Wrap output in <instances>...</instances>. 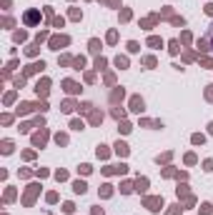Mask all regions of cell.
Masks as SVG:
<instances>
[{
    "instance_id": "ac0fdd59",
    "label": "cell",
    "mask_w": 213,
    "mask_h": 215,
    "mask_svg": "<svg viewBox=\"0 0 213 215\" xmlns=\"http://www.w3.org/2000/svg\"><path fill=\"white\" fill-rule=\"evenodd\" d=\"M73 65H75V70H80V68L85 65V60H83V58H75V60H73Z\"/></svg>"
},
{
    "instance_id": "8fae6325",
    "label": "cell",
    "mask_w": 213,
    "mask_h": 215,
    "mask_svg": "<svg viewBox=\"0 0 213 215\" xmlns=\"http://www.w3.org/2000/svg\"><path fill=\"white\" fill-rule=\"evenodd\" d=\"M35 105H30V103H20V108H18V115H20V113H30Z\"/></svg>"
},
{
    "instance_id": "ba28073f",
    "label": "cell",
    "mask_w": 213,
    "mask_h": 215,
    "mask_svg": "<svg viewBox=\"0 0 213 215\" xmlns=\"http://www.w3.org/2000/svg\"><path fill=\"white\" fill-rule=\"evenodd\" d=\"M35 90H38V95H43V98H45V95H48V80L38 83V85H35Z\"/></svg>"
},
{
    "instance_id": "277c9868",
    "label": "cell",
    "mask_w": 213,
    "mask_h": 215,
    "mask_svg": "<svg viewBox=\"0 0 213 215\" xmlns=\"http://www.w3.org/2000/svg\"><path fill=\"white\" fill-rule=\"evenodd\" d=\"M130 110H133V113H141V110H143V98L135 95L133 100H130Z\"/></svg>"
},
{
    "instance_id": "4dcf8cb0",
    "label": "cell",
    "mask_w": 213,
    "mask_h": 215,
    "mask_svg": "<svg viewBox=\"0 0 213 215\" xmlns=\"http://www.w3.org/2000/svg\"><path fill=\"white\" fill-rule=\"evenodd\" d=\"M115 38H118V35H115V30H110V33H108V43H115Z\"/></svg>"
},
{
    "instance_id": "836d02e7",
    "label": "cell",
    "mask_w": 213,
    "mask_h": 215,
    "mask_svg": "<svg viewBox=\"0 0 213 215\" xmlns=\"http://www.w3.org/2000/svg\"><path fill=\"white\" fill-rule=\"evenodd\" d=\"M63 210H65V213H73L75 208H73V203H65V205H63Z\"/></svg>"
},
{
    "instance_id": "ffe728a7",
    "label": "cell",
    "mask_w": 213,
    "mask_h": 215,
    "mask_svg": "<svg viewBox=\"0 0 213 215\" xmlns=\"http://www.w3.org/2000/svg\"><path fill=\"white\" fill-rule=\"evenodd\" d=\"M100 50V43L98 40H90V53H98Z\"/></svg>"
},
{
    "instance_id": "f546056e",
    "label": "cell",
    "mask_w": 213,
    "mask_h": 215,
    "mask_svg": "<svg viewBox=\"0 0 213 215\" xmlns=\"http://www.w3.org/2000/svg\"><path fill=\"white\" fill-rule=\"evenodd\" d=\"M70 18H73V20H78V18H80V10H75V8H73V10H70Z\"/></svg>"
},
{
    "instance_id": "8d00e7d4",
    "label": "cell",
    "mask_w": 213,
    "mask_h": 215,
    "mask_svg": "<svg viewBox=\"0 0 213 215\" xmlns=\"http://www.w3.org/2000/svg\"><path fill=\"white\" fill-rule=\"evenodd\" d=\"M93 215H103V210L100 208H93Z\"/></svg>"
},
{
    "instance_id": "5b68a950",
    "label": "cell",
    "mask_w": 213,
    "mask_h": 215,
    "mask_svg": "<svg viewBox=\"0 0 213 215\" xmlns=\"http://www.w3.org/2000/svg\"><path fill=\"white\" fill-rule=\"evenodd\" d=\"M50 45H53V50H58L60 45H68V38H65V35H60V38H53V40H50Z\"/></svg>"
},
{
    "instance_id": "e575fe53",
    "label": "cell",
    "mask_w": 213,
    "mask_h": 215,
    "mask_svg": "<svg viewBox=\"0 0 213 215\" xmlns=\"http://www.w3.org/2000/svg\"><path fill=\"white\" fill-rule=\"evenodd\" d=\"M206 95H208V100H213V85H208V93Z\"/></svg>"
},
{
    "instance_id": "1f68e13d",
    "label": "cell",
    "mask_w": 213,
    "mask_h": 215,
    "mask_svg": "<svg viewBox=\"0 0 213 215\" xmlns=\"http://www.w3.org/2000/svg\"><path fill=\"white\" fill-rule=\"evenodd\" d=\"M90 108H93V105H90V103H83V105H80V108H78V110H83V113H88V110H90Z\"/></svg>"
},
{
    "instance_id": "7402d4cb",
    "label": "cell",
    "mask_w": 213,
    "mask_h": 215,
    "mask_svg": "<svg viewBox=\"0 0 213 215\" xmlns=\"http://www.w3.org/2000/svg\"><path fill=\"white\" fill-rule=\"evenodd\" d=\"M110 193H113V188H110V185H103V190H100V195H103V198H108Z\"/></svg>"
},
{
    "instance_id": "d4e9b609",
    "label": "cell",
    "mask_w": 213,
    "mask_h": 215,
    "mask_svg": "<svg viewBox=\"0 0 213 215\" xmlns=\"http://www.w3.org/2000/svg\"><path fill=\"white\" fill-rule=\"evenodd\" d=\"M128 50H130V53H138L141 48H138V43H133V40H130V43H128Z\"/></svg>"
},
{
    "instance_id": "3957f363",
    "label": "cell",
    "mask_w": 213,
    "mask_h": 215,
    "mask_svg": "<svg viewBox=\"0 0 213 215\" xmlns=\"http://www.w3.org/2000/svg\"><path fill=\"white\" fill-rule=\"evenodd\" d=\"M45 140H48V135H45V130H40L38 135H33V145H35V148H43V145H45Z\"/></svg>"
},
{
    "instance_id": "2e32d148",
    "label": "cell",
    "mask_w": 213,
    "mask_h": 215,
    "mask_svg": "<svg viewBox=\"0 0 213 215\" xmlns=\"http://www.w3.org/2000/svg\"><path fill=\"white\" fill-rule=\"evenodd\" d=\"M168 50H170V55H176V53L181 50V48H178V40H170V48H168Z\"/></svg>"
},
{
    "instance_id": "74e56055",
    "label": "cell",
    "mask_w": 213,
    "mask_h": 215,
    "mask_svg": "<svg viewBox=\"0 0 213 215\" xmlns=\"http://www.w3.org/2000/svg\"><path fill=\"white\" fill-rule=\"evenodd\" d=\"M208 38H211V40H213V30H211V35H208Z\"/></svg>"
},
{
    "instance_id": "9a60e30c",
    "label": "cell",
    "mask_w": 213,
    "mask_h": 215,
    "mask_svg": "<svg viewBox=\"0 0 213 215\" xmlns=\"http://www.w3.org/2000/svg\"><path fill=\"white\" fill-rule=\"evenodd\" d=\"M115 65H118V68H128V60L118 55V58H115Z\"/></svg>"
},
{
    "instance_id": "30bf717a",
    "label": "cell",
    "mask_w": 213,
    "mask_h": 215,
    "mask_svg": "<svg viewBox=\"0 0 213 215\" xmlns=\"http://www.w3.org/2000/svg\"><path fill=\"white\" fill-rule=\"evenodd\" d=\"M145 188H148V180H145V178H138V180H135V190H138V193H145Z\"/></svg>"
},
{
    "instance_id": "6da1fadb",
    "label": "cell",
    "mask_w": 213,
    "mask_h": 215,
    "mask_svg": "<svg viewBox=\"0 0 213 215\" xmlns=\"http://www.w3.org/2000/svg\"><path fill=\"white\" fill-rule=\"evenodd\" d=\"M145 205H148V210L158 213V210L163 208V200H161V198H148V200H145Z\"/></svg>"
},
{
    "instance_id": "d6a6232c",
    "label": "cell",
    "mask_w": 213,
    "mask_h": 215,
    "mask_svg": "<svg viewBox=\"0 0 213 215\" xmlns=\"http://www.w3.org/2000/svg\"><path fill=\"white\" fill-rule=\"evenodd\" d=\"M121 133H130V125L128 123H121Z\"/></svg>"
},
{
    "instance_id": "e0dca14e",
    "label": "cell",
    "mask_w": 213,
    "mask_h": 215,
    "mask_svg": "<svg viewBox=\"0 0 213 215\" xmlns=\"http://www.w3.org/2000/svg\"><path fill=\"white\" fill-rule=\"evenodd\" d=\"M55 143H58V145H65V143H68V138H65V135H60V133H58V135H55Z\"/></svg>"
},
{
    "instance_id": "5bb4252c",
    "label": "cell",
    "mask_w": 213,
    "mask_h": 215,
    "mask_svg": "<svg viewBox=\"0 0 213 215\" xmlns=\"http://www.w3.org/2000/svg\"><path fill=\"white\" fill-rule=\"evenodd\" d=\"M148 45H150V48H161L163 43H161V38H150V40H148Z\"/></svg>"
},
{
    "instance_id": "7a4b0ae2",
    "label": "cell",
    "mask_w": 213,
    "mask_h": 215,
    "mask_svg": "<svg viewBox=\"0 0 213 215\" xmlns=\"http://www.w3.org/2000/svg\"><path fill=\"white\" fill-rule=\"evenodd\" d=\"M23 20H25V25H35L38 20H40V15H38L35 10H28V13L23 15Z\"/></svg>"
},
{
    "instance_id": "44dd1931",
    "label": "cell",
    "mask_w": 213,
    "mask_h": 215,
    "mask_svg": "<svg viewBox=\"0 0 213 215\" xmlns=\"http://www.w3.org/2000/svg\"><path fill=\"white\" fill-rule=\"evenodd\" d=\"M70 128H73V130H83V120H73Z\"/></svg>"
},
{
    "instance_id": "8992f818",
    "label": "cell",
    "mask_w": 213,
    "mask_h": 215,
    "mask_svg": "<svg viewBox=\"0 0 213 215\" xmlns=\"http://www.w3.org/2000/svg\"><path fill=\"white\" fill-rule=\"evenodd\" d=\"M43 68H45V63H43V60H40V63H33V65H28V68H25V75L38 73V70H43Z\"/></svg>"
},
{
    "instance_id": "4fadbf2b",
    "label": "cell",
    "mask_w": 213,
    "mask_h": 215,
    "mask_svg": "<svg viewBox=\"0 0 213 215\" xmlns=\"http://www.w3.org/2000/svg\"><path fill=\"white\" fill-rule=\"evenodd\" d=\"M90 123H93V125L103 123V113H93V115H90Z\"/></svg>"
},
{
    "instance_id": "f1b7e54d",
    "label": "cell",
    "mask_w": 213,
    "mask_h": 215,
    "mask_svg": "<svg viewBox=\"0 0 213 215\" xmlns=\"http://www.w3.org/2000/svg\"><path fill=\"white\" fill-rule=\"evenodd\" d=\"M78 170H80V173H83V175H88V173H90V170H93V168H90V165H80V168H78Z\"/></svg>"
},
{
    "instance_id": "52a82bcc",
    "label": "cell",
    "mask_w": 213,
    "mask_h": 215,
    "mask_svg": "<svg viewBox=\"0 0 213 215\" xmlns=\"http://www.w3.org/2000/svg\"><path fill=\"white\" fill-rule=\"evenodd\" d=\"M63 88H65V93H78L80 88H78V83H73V80H65L63 83Z\"/></svg>"
},
{
    "instance_id": "83f0119b",
    "label": "cell",
    "mask_w": 213,
    "mask_h": 215,
    "mask_svg": "<svg viewBox=\"0 0 213 215\" xmlns=\"http://www.w3.org/2000/svg\"><path fill=\"white\" fill-rule=\"evenodd\" d=\"M105 155H108V150H105V145H100L98 148V158H105Z\"/></svg>"
},
{
    "instance_id": "d6986e66",
    "label": "cell",
    "mask_w": 213,
    "mask_h": 215,
    "mask_svg": "<svg viewBox=\"0 0 213 215\" xmlns=\"http://www.w3.org/2000/svg\"><path fill=\"white\" fill-rule=\"evenodd\" d=\"M3 153H13V143L10 140H3Z\"/></svg>"
},
{
    "instance_id": "9c48e42d",
    "label": "cell",
    "mask_w": 213,
    "mask_h": 215,
    "mask_svg": "<svg viewBox=\"0 0 213 215\" xmlns=\"http://www.w3.org/2000/svg\"><path fill=\"white\" fill-rule=\"evenodd\" d=\"M73 190H75V193H80V195H83V193L88 190V185H85L83 180H75V183H73Z\"/></svg>"
},
{
    "instance_id": "484cf974",
    "label": "cell",
    "mask_w": 213,
    "mask_h": 215,
    "mask_svg": "<svg viewBox=\"0 0 213 215\" xmlns=\"http://www.w3.org/2000/svg\"><path fill=\"white\" fill-rule=\"evenodd\" d=\"M60 110H63V113H70V110H73V103H70V100H68V103H63V108H60Z\"/></svg>"
},
{
    "instance_id": "f35d334b",
    "label": "cell",
    "mask_w": 213,
    "mask_h": 215,
    "mask_svg": "<svg viewBox=\"0 0 213 215\" xmlns=\"http://www.w3.org/2000/svg\"><path fill=\"white\" fill-rule=\"evenodd\" d=\"M208 128H211V133H213V123H211V125H208Z\"/></svg>"
},
{
    "instance_id": "7c38bea8",
    "label": "cell",
    "mask_w": 213,
    "mask_h": 215,
    "mask_svg": "<svg viewBox=\"0 0 213 215\" xmlns=\"http://www.w3.org/2000/svg\"><path fill=\"white\" fill-rule=\"evenodd\" d=\"M115 150H118V155H128V145L125 143H115Z\"/></svg>"
},
{
    "instance_id": "d590c367",
    "label": "cell",
    "mask_w": 213,
    "mask_h": 215,
    "mask_svg": "<svg viewBox=\"0 0 213 215\" xmlns=\"http://www.w3.org/2000/svg\"><path fill=\"white\" fill-rule=\"evenodd\" d=\"M206 13H208V15H213V3H211V5H206Z\"/></svg>"
},
{
    "instance_id": "cb8c5ba5",
    "label": "cell",
    "mask_w": 213,
    "mask_h": 215,
    "mask_svg": "<svg viewBox=\"0 0 213 215\" xmlns=\"http://www.w3.org/2000/svg\"><path fill=\"white\" fill-rule=\"evenodd\" d=\"M95 68L103 70V68H105V58H98V60H95Z\"/></svg>"
},
{
    "instance_id": "4316f807",
    "label": "cell",
    "mask_w": 213,
    "mask_h": 215,
    "mask_svg": "<svg viewBox=\"0 0 213 215\" xmlns=\"http://www.w3.org/2000/svg\"><path fill=\"white\" fill-rule=\"evenodd\" d=\"M201 213H203V215H211V205L203 203V205H201Z\"/></svg>"
},
{
    "instance_id": "603a6c76",
    "label": "cell",
    "mask_w": 213,
    "mask_h": 215,
    "mask_svg": "<svg viewBox=\"0 0 213 215\" xmlns=\"http://www.w3.org/2000/svg\"><path fill=\"white\" fill-rule=\"evenodd\" d=\"M143 63H145L148 68H153V65H156V58H150V55H148V58H143Z\"/></svg>"
}]
</instances>
